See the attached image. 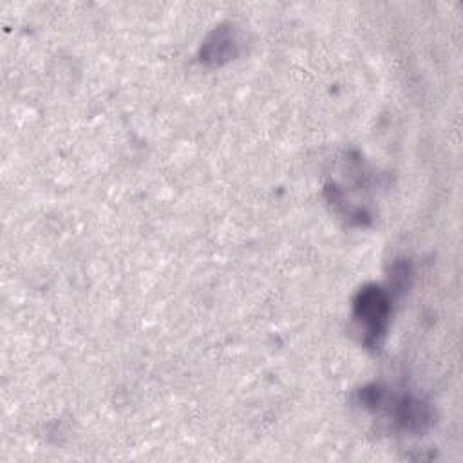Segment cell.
<instances>
[{"mask_svg": "<svg viewBox=\"0 0 463 463\" xmlns=\"http://www.w3.org/2000/svg\"><path fill=\"white\" fill-rule=\"evenodd\" d=\"M398 418H400L403 429L414 430V432L423 430L429 425V421H430L429 409L421 402H418V400H405V402H402L400 411H398Z\"/></svg>", "mask_w": 463, "mask_h": 463, "instance_id": "obj_2", "label": "cell"}, {"mask_svg": "<svg viewBox=\"0 0 463 463\" xmlns=\"http://www.w3.org/2000/svg\"><path fill=\"white\" fill-rule=\"evenodd\" d=\"M354 315L365 327L367 342H376L383 335L389 317V298L378 286L364 288L354 302Z\"/></svg>", "mask_w": 463, "mask_h": 463, "instance_id": "obj_1", "label": "cell"}]
</instances>
